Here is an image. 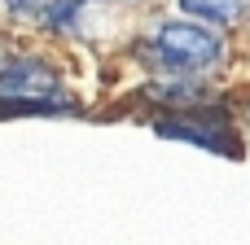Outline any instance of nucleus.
<instances>
[{"mask_svg": "<svg viewBox=\"0 0 250 245\" xmlns=\"http://www.w3.org/2000/svg\"><path fill=\"white\" fill-rule=\"evenodd\" d=\"M149 48L158 53L163 66L171 70H211L224 61V39L215 26H202V22H185V18H167L154 26V39Z\"/></svg>", "mask_w": 250, "mask_h": 245, "instance_id": "f257e3e1", "label": "nucleus"}, {"mask_svg": "<svg viewBox=\"0 0 250 245\" xmlns=\"http://www.w3.org/2000/svg\"><path fill=\"white\" fill-rule=\"evenodd\" d=\"M0 105H13V110H62V105H70V88L40 57H18V61H9L0 70Z\"/></svg>", "mask_w": 250, "mask_h": 245, "instance_id": "f03ea898", "label": "nucleus"}, {"mask_svg": "<svg viewBox=\"0 0 250 245\" xmlns=\"http://www.w3.org/2000/svg\"><path fill=\"white\" fill-rule=\"evenodd\" d=\"M180 9L193 13V18H202L207 26H233V22L246 18L250 0H180Z\"/></svg>", "mask_w": 250, "mask_h": 245, "instance_id": "7ed1b4c3", "label": "nucleus"}, {"mask_svg": "<svg viewBox=\"0 0 250 245\" xmlns=\"http://www.w3.org/2000/svg\"><path fill=\"white\" fill-rule=\"evenodd\" d=\"M158 132H163V136H176V140H193V145L220 149V153H242L237 145L215 140V132H220V127H193V123H185V118H163V123H158Z\"/></svg>", "mask_w": 250, "mask_h": 245, "instance_id": "20e7f679", "label": "nucleus"}, {"mask_svg": "<svg viewBox=\"0 0 250 245\" xmlns=\"http://www.w3.org/2000/svg\"><path fill=\"white\" fill-rule=\"evenodd\" d=\"M13 18H48V9H53V0H0Z\"/></svg>", "mask_w": 250, "mask_h": 245, "instance_id": "39448f33", "label": "nucleus"}]
</instances>
